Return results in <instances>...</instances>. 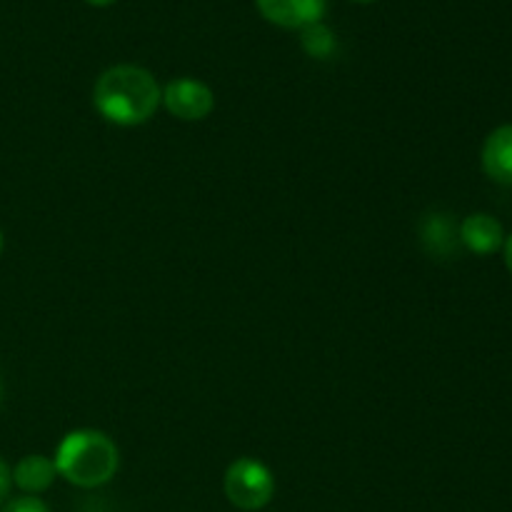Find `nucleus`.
<instances>
[{
  "instance_id": "2",
  "label": "nucleus",
  "mask_w": 512,
  "mask_h": 512,
  "mask_svg": "<svg viewBox=\"0 0 512 512\" xmlns=\"http://www.w3.org/2000/svg\"><path fill=\"white\" fill-rule=\"evenodd\" d=\"M55 470L78 488H98L118 473V448L100 430H75L55 450Z\"/></svg>"
},
{
  "instance_id": "14",
  "label": "nucleus",
  "mask_w": 512,
  "mask_h": 512,
  "mask_svg": "<svg viewBox=\"0 0 512 512\" xmlns=\"http://www.w3.org/2000/svg\"><path fill=\"white\" fill-rule=\"evenodd\" d=\"M85 3H90V5H98V8H105V5H113L115 0H85Z\"/></svg>"
},
{
  "instance_id": "15",
  "label": "nucleus",
  "mask_w": 512,
  "mask_h": 512,
  "mask_svg": "<svg viewBox=\"0 0 512 512\" xmlns=\"http://www.w3.org/2000/svg\"><path fill=\"white\" fill-rule=\"evenodd\" d=\"M3 245H5V240H3V233H0V253H3Z\"/></svg>"
},
{
  "instance_id": "12",
  "label": "nucleus",
  "mask_w": 512,
  "mask_h": 512,
  "mask_svg": "<svg viewBox=\"0 0 512 512\" xmlns=\"http://www.w3.org/2000/svg\"><path fill=\"white\" fill-rule=\"evenodd\" d=\"M10 485H13V470L8 468L5 460H0V505H3L5 498H8Z\"/></svg>"
},
{
  "instance_id": "5",
  "label": "nucleus",
  "mask_w": 512,
  "mask_h": 512,
  "mask_svg": "<svg viewBox=\"0 0 512 512\" xmlns=\"http://www.w3.org/2000/svg\"><path fill=\"white\" fill-rule=\"evenodd\" d=\"M268 23L288 30H303L320 23L328 8V0H255Z\"/></svg>"
},
{
  "instance_id": "8",
  "label": "nucleus",
  "mask_w": 512,
  "mask_h": 512,
  "mask_svg": "<svg viewBox=\"0 0 512 512\" xmlns=\"http://www.w3.org/2000/svg\"><path fill=\"white\" fill-rule=\"evenodd\" d=\"M420 240H423L425 250L435 258H453L458 255L460 243V228L455 225L453 215L435 213L428 215L420 225Z\"/></svg>"
},
{
  "instance_id": "4",
  "label": "nucleus",
  "mask_w": 512,
  "mask_h": 512,
  "mask_svg": "<svg viewBox=\"0 0 512 512\" xmlns=\"http://www.w3.org/2000/svg\"><path fill=\"white\" fill-rule=\"evenodd\" d=\"M163 103L170 115L185 120V123H195V120H205L213 113L215 95L200 80L178 78L170 80L163 88Z\"/></svg>"
},
{
  "instance_id": "16",
  "label": "nucleus",
  "mask_w": 512,
  "mask_h": 512,
  "mask_svg": "<svg viewBox=\"0 0 512 512\" xmlns=\"http://www.w3.org/2000/svg\"><path fill=\"white\" fill-rule=\"evenodd\" d=\"M353 3H375V0H353Z\"/></svg>"
},
{
  "instance_id": "17",
  "label": "nucleus",
  "mask_w": 512,
  "mask_h": 512,
  "mask_svg": "<svg viewBox=\"0 0 512 512\" xmlns=\"http://www.w3.org/2000/svg\"><path fill=\"white\" fill-rule=\"evenodd\" d=\"M0 393H3V385H0Z\"/></svg>"
},
{
  "instance_id": "1",
  "label": "nucleus",
  "mask_w": 512,
  "mask_h": 512,
  "mask_svg": "<svg viewBox=\"0 0 512 512\" xmlns=\"http://www.w3.org/2000/svg\"><path fill=\"white\" fill-rule=\"evenodd\" d=\"M163 100L158 80L140 65H113L105 70L93 88V105L105 120L115 125L148 123Z\"/></svg>"
},
{
  "instance_id": "11",
  "label": "nucleus",
  "mask_w": 512,
  "mask_h": 512,
  "mask_svg": "<svg viewBox=\"0 0 512 512\" xmlns=\"http://www.w3.org/2000/svg\"><path fill=\"white\" fill-rule=\"evenodd\" d=\"M0 512H50L48 505L43 503L35 495H23V498H15L10 503H5V508Z\"/></svg>"
},
{
  "instance_id": "6",
  "label": "nucleus",
  "mask_w": 512,
  "mask_h": 512,
  "mask_svg": "<svg viewBox=\"0 0 512 512\" xmlns=\"http://www.w3.org/2000/svg\"><path fill=\"white\" fill-rule=\"evenodd\" d=\"M460 243L475 255H493L505 245L503 225L493 215H468L460 225Z\"/></svg>"
},
{
  "instance_id": "3",
  "label": "nucleus",
  "mask_w": 512,
  "mask_h": 512,
  "mask_svg": "<svg viewBox=\"0 0 512 512\" xmlns=\"http://www.w3.org/2000/svg\"><path fill=\"white\" fill-rule=\"evenodd\" d=\"M223 485L230 503L245 512L263 510L275 495L273 473L253 458H240L230 463Z\"/></svg>"
},
{
  "instance_id": "10",
  "label": "nucleus",
  "mask_w": 512,
  "mask_h": 512,
  "mask_svg": "<svg viewBox=\"0 0 512 512\" xmlns=\"http://www.w3.org/2000/svg\"><path fill=\"white\" fill-rule=\"evenodd\" d=\"M300 43H303L305 53L313 58H330L335 50V35L323 23H313L300 30Z\"/></svg>"
},
{
  "instance_id": "7",
  "label": "nucleus",
  "mask_w": 512,
  "mask_h": 512,
  "mask_svg": "<svg viewBox=\"0 0 512 512\" xmlns=\"http://www.w3.org/2000/svg\"><path fill=\"white\" fill-rule=\"evenodd\" d=\"M483 170L490 180L512 185V125H500L483 145Z\"/></svg>"
},
{
  "instance_id": "9",
  "label": "nucleus",
  "mask_w": 512,
  "mask_h": 512,
  "mask_svg": "<svg viewBox=\"0 0 512 512\" xmlns=\"http://www.w3.org/2000/svg\"><path fill=\"white\" fill-rule=\"evenodd\" d=\"M55 475H58V470H55L53 460L43 458V455H28V458H23L15 465L13 483L18 485L23 493L38 495L53 485Z\"/></svg>"
},
{
  "instance_id": "13",
  "label": "nucleus",
  "mask_w": 512,
  "mask_h": 512,
  "mask_svg": "<svg viewBox=\"0 0 512 512\" xmlns=\"http://www.w3.org/2000/svg\"><path fill=\"white\" fill-rule=\"evenodd\" d=\"M505 265H508V270L512 273V235L505 240Z\"/></svg>"
}]
</instances>
